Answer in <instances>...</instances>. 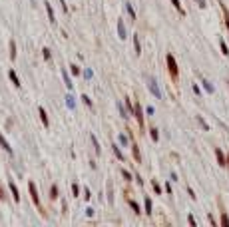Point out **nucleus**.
<instances>
[{
	"label": "nucleus",
	"instance_id": "f257e3e1",
	"mask_svg": "<svg viewBox=\"0 0 229 227\" xmlns=\"http://www.w3.org/2000/svg\"><path fill=\"white\" fill-rule=\"evenodd\" d=\"M167 70H170V74H171V78L173 80H177V76H179V70H177V64H175V58L171 56V54H167Z\"/></svg>",
	"mask_w": 229,
	"mask_h": 227
},
{
	"label": "nucleus",
	"instance_id": "f03ea898",
	"mask_svg": "<svg viewBox=\"0 0 229 227\" xmlns=\"http://www.w3.org/2000/svg\"><path fill=\"white\" fill-rule=\"evenodd\" d=\"M148 88H150V92L156 96L157 100H161V90H159V86H157V82L153 78H148Z\"/></svg>",
	"mask_w": 229,
	"mask_h": 227
},
{
	"label": "nucleus",
	"instance_id": "7ed1b4c3",
	"mask_svg": "<svg viewBox=\"0 0 229 227\" xmlns=\"http://www.w3.org/2000/svg\"><path fill=\"white\" fill-rule=\"evenodd\" d=\"M28 187H30V195H32L34 205L38 207V209H42V205H40V195H38V189H36V183H34V181H30V183H28Z\"/></svg>",
	"mask_w": 229,
	"mask_h": 227
},
{
	"label": "nucleus",
	"instance_id": "20e7f679",
	"mask_svg": "<svg viewBox=\"0 0 229 227\" xmlns=\"http://www.w3.org/2000/svg\"><path fill=\"white\" fill-rule=\"evenodd\" d=\"M134 116H136V120H137V124H139V127H144V110H142L139 104L134 106Z\"/></svg>",
	"mask_w": 229,
	"mask_h": 227
},
{
	"label": "nucleus",
	"instance_id": "39448f33",
	"mask_svg": "<svg viewBox=\"0 0 229 227\" xmlns=\"http://www.w3.org/2000/svg\"><path fill=\"white\" fill-rule=\"evenodd\" d=\"M0 146H2V149H4L6 154H12V146H10V144L6 141V138H4L2 134H0Z\"/></svg>",
	"mask_w": 229,
	"mask_h": 227
},
{
	"label": "nucleus",
	"instance_id": "423d86ee",
	"mask_svg": "<svg viewBox=\"0 0 229 227\" xmlns=\"http://www.w3.org/2000/svg\"><path fill=\"white\" fill-rule=\"evenodd\" d=\"M215 155H217V161H219V165H227V157H225V155H223V152L221 149H219V147H217L215 149Z\"/></svg>",
	"mask_w": 229,
	"mask_h": 227
},
{
	"label": "nucleus",
	"instance_id": "0eeeda50",
	"mask_svg": "<svg viewBox=\"0 0 229 227\" xmlns=\"http://www.w3.org/2000/svg\"><path fill=\"white\" fill-rule=\"evenodd\" d=\"M8 76H10V80H12V84H14L16 88H20V86H22V84H20V78H18V74L14 72V70H10V72H8Z\"/></svg>",
	"mask_w": 229,
	"mask_h": 227
},
{
	"label": "nucleus",
	"instance_id": "6e6552de",
	"mask_svg": "<svg viewBox=\"0 0 229 227\" xmlns=\"http://www.w3.org/2000/svg\"><path fill=\"white\" fill-rule=\"evenodd\" d=\"M44 6H46V12H48V20L52 22H56V16H54V10H52V6H50V4H48V2H44Z\"/></svg>",
	"mask_w": 229,
	"mask_h": 227
},
{
	"label": "nucleus",
	"instance_id": "1a4fd4ad",
	"mask_svg": "<svg viewBox=\"0 0 229 227\" xmlns=\"http://www.w3.org/2000/svg\"><path fill=\"white\" fill-rule=\"evenodd\" d=\"M10 191H12L14 201L18 203V201H20V193H18V187H16V183H12V181H10Z\"/></svg>",
	"mask_w": 229,
	"mask_h": 227
},
{
	"label": "nucleus",
	"instance_id": "9d476101",
	"mask_svg": "<svg viewBox=\"0 0 229 227\" xmlns=\"http://www.w3.org/2000/svg\"><path fill=\"white\" fill-rule=\"evenodd\" d=\"M118 36L122 38V40H124V38H128V36H126V26H124V22H122V20L118 22Z\"/></svg>",
	"mask_w": 229,
	"mask_h": 227
},
{
	"label": "nucleus",
	"instance_id": "9b49d317",
	"mask_svg": "<svg viewBox=\"0 0 229 227\" xmlns=\"http://www.w3.org/2000/svg\"><path fill=\"white\" fill-rule=\"evenodd\" d=\"M134 46H136V54H142V44H139V34H134Z\"/></svg>",
	"mask_w": 229,
	"mask_h": 227
},
{
	"label": "nucleus",
	"instance_id": "f8f14e48",
	"mask_svg": "<svg viewBox=\"0 0 229 227\" xmlns=\"http://www.w3.org/2000/svg\"><path fill=\"white\" fill-rule=\"evenodd\" d=\"M38 114H40V120H42V124H44V126L48 127V116H46L44 108H38Z\"/></svg>",
	"mask_w": 229,
	"mask_h": 227
},
{
	"label": "nucleus",
	"instance_id": "ddd939ff",
	"mask_svg": "<svg viewBox=\"0 0 229 227\" xmlns=\"http://www.w3.org/2000/svg\"><path fill=\"white\" fill-rule=\"evenodd\" d=\"M131 152H134V160H136V161H142V155H139V147H137L136 144L131 146Z\"/></svg>",
	"mask_w": 229,
	"mask_h": 227
},
{
	"label": "nucleus",
	"instance_id": "4468645a",
	"mask_svg": "<svg viewBox=\"0 0 229 227\" xmlns=\"http://www.w3.org/2000/svg\"><path fill=\"white\" fill-rule=\"evenodd\" d=\"M171 4H173V6H175V10L179 14H181V16H185V10H183L181 8V4H179V0H171Z\"/></svg>",
	"mask_w": 229,
	"mask_h": 227
},
{
	"label": "nucleus",
	"instance_id": "2eb2a0df",
	"mask_svg": "<svg viewBox=\"0 0 229 227\" xmlns=\"http://www.w3.org/2000/svg\"><path fill=\"white\" fill-rule=\"evenodd\" d=\"M62 76H64V84H66V88L70 90V88H72L74 84H72V80H70V76H68V72H62Z\"/></svg>",
	"mask_w": 229,
	"mask_h": 227
},
{
	"label": "nucleus",
	"instance_id": "dca6fc26",
	"mask_svg": "<svg viewBox=\"0 0 229 227\" xmlns=\"http://www.w3.org/2000/svg\"><path fill=\"white\" fill-rule=\"evenodd\" d=\"M114 147V154H116V157H118L120 161H124V154H122V149H120V146H112Z\"/></svg>",
	"mask_w": 229,
	"mask_h": 227
},
{
	"label": "nucleus",
	"instance_id": "f3484780",
	"mask_svg": "<svg viewBox=\"0 0 229 227\" xmlns=\"http://www.w3.org/2000/svg\"><path fill=\"white\" fill-rule=\"evenodd\" d=\"M126 10H128V14H130V18H131V20H136V12H134V8H131L130 2H126Z\"/></svg>",
	"mask_w": 229,
	"mask_h": 227
},
{
	"label": "nucleus",
	"instance_id": "a211bd4d",
	"mask_svg": "<svg viewBox=\"0 0 229 227\" xmlns=\"http://www.w3.org/2000/svg\"><path fill=\"white\" fill-rule=\"evenodd\" d=\"M66 106L70 108V110H74V106H76V102H74L72 96H66Z\"/></svg>",
	"mask_w": 229,
	"mask_h": 227
},
{
	"label": "nucleus",
	"instance_id": "6ab92c4d",
	"mask_svg": "<svg viewBox=\"0 0 229 227\" xmlns=\"http://www.w3.org/2000/svg\"><path fill=\"white\" fill-rule=\"evenodd\" d=\"M80 72H82V70H80V66H76V64H72V66H70V74H72V76H80Z\"/></svg>",
	"mask_w": 229,
	"mask_h": 227
},
{
	"label": "nucleus",
	"instance_id": "aec40b11",
	"mask_svg": "<svg viewBox=\"0 0 229 227\" xmlns=\"http://www.w3.org/2000/svg\"><path fill=\"white\" fill-rule=\"evenodd\" d=\"M50 197H52V199H58V187L56 185L50 187Z\"/></svg>",
	"mask_w": 229,
	"mask_h": 227
},
{
	"label": "nucleus",
	"instance_id": "412c9836",
	"mask_svg": "<svg viewBox=\"0 0 229 227\" xmlns=\"http://www.w3.org/2000/svg\"><path fill=\"white\" fill-rule=\"evenodd\" d=\"M203 88H205V90H207V92H209V94H213V92H215V88L211 86V84H209V82H207V80H203Z\"/></svg>",
	"mask_w": 229,
	"mask_h": 227
},
{
	"label": "nucleus",
	"instance_id": "4be33fe9",
	"mask_svg": "<svg viewBox=\"0 0 229 227\" xmlns=\"http://www.w3.org/2000/svg\"><path fill=\"white\" fill-rule=\"evenodd\" d=\"M150 135H151V140H153V141L159 140V134H157V130H156V127H151V130H150Z\"/></svg>",
	"mask_w": 229,
	"mask_h": 227
},
{
	"label": "nucleus",
	"instance_id": "5701e85b",
	"mask_svg": "<svg viewBox=\"0 0 229 227\" xmlns=\"http://www.w3.org/2000/svg\"><path fill=\"white\" fill-rule=\"evenodd\" d=\"M130 207L134 209V213H139V211H142V209H139V205H137V203H136L134 199H130Z\"/></svg>",
	"mask_w": 229,
	"mask_h": 227
},
{
	"label": "nucleus",
	"instance_id": "b1692460",
	"mask_svg": "<svg viewBox=\"0 0 229 227\" xmlns=\"http://www.w3.org/2000/svg\"><path fill=\"white\" fill-rule=\"evenodd\" d=\"M145 213L151 215V199L150 197H145Z\"/></svg>",
	"mask_w": 229,
	"mask_h": 227
},
{
	"label": "nucleus",
	"instance_id": "393cba45",
	"mask_svg": "<svg viewBox=\"0 0 229 227\" xmlns=\"http://www.w3.org/2000/svg\"><path fill=\"white\" fill-rule=\"evenodd\" d=\"M221 8H223V16H225V26H227V30H229V12H227V8L221 4Z\"/></svg>",
	"mask_w": 229,
	"mask_h": 227
},
{
	"label": "nucleus",
	"instance_id": "a878e982",
	"mask_svg": "<svg viewBox=\"0 0 229 227\" xmlns=\"http://www.w3.org/2000/svg\"><path fill=\"white\" fill-rule=\"evenodd\" d=\"M92 144H94V147H96V154H100L102 149H100V144H98V140H96V135L92 134Z\"/></svg>",
	"mask_w": 229,
	"mask_h": 227
},
{
	"label": "nucleus",
	"instance_id": "bb28decb",
	"mask_svg": "<svg viewBox=\"0 0 229 227\" xmlns=\"http://www.w3.org/2000/svg\"><path fill=\"white\" fill-rule=\"evenodd\" d=\"M10 58H16V44H14V42H10Z\"/></svg>",
	"mask_w": 229,
	"mask_h": 227
},
{
	"label": "nucleus",
	"instance_id": "cd10ccee",
	"mask_svg": "<svg viewBox=\"0 0 229 227\" xmlns=\"http://www.w3.org/2000/svg\"><path fill=\"white\" fill-rule=\"evenodd\" d=\"M118 141H120V144H122V146H128V135L120 134V135H118Z\"/></svg>",
	"mask_w": 229,
	"mask_h": 227
},
{
	"label": "nucleus",
	"instance_id": "c85d7f7f",
	"mask_svg": "<svg viewBox=\"0 0 229 227\" xmlns=\"http://www.w3.org/2000/svg\"><path fill=\"white\" fill-rule=\"evenodd\" d=\"M219 46H221V52H223V56H227V54H229V50H227V44H225V42H219Z\"/></svg>",
	"mask_w": 229,
	"mask_h": 227
},
{
	"label": "nucleus",
	"instance_id": "c756f323",
	"mask_svg": "<svg viewBox=\"0 0 229 227\" xmlns=\"http://www.w3.org/2000/svg\"><path fill=\"white\" fill-rule=\"evenodd\" d=\"M221 225H223V227H227V225H229V217H227L225 213H221Z\"/></svg>",
	"mask_w": 229,
	"mask_h": 227
},
{
	"label": "nucleus",
	"instance_id": "7c9ffc66",
	"mask_svg": "<svg viewBox=\"0 0 229 227\" xmlns=\"http://www.w3.org/2000/svg\"><path fill=\"white\" fill-rule=\"evenodd\" d=\"M82 100H84V104H86L88 108H92V100H90V96H86V94H84V96H82Z\"/></svg>",
	"mask_w": 229,
	"mask_h": 227
},
{
	"label": "nucleus",
	"instance_id": "2f4dec72",
	"mask_svg": "<svg viewBox=\"0 0 229 227\" xmlns=\"http://www.w3.org/2000/svg\"><path fill=\"white\" fill-rule=\"evenodd\" d=\"M42 54H44V60H50V58H52V54H50V50H48V48H44V50H42Z\"/></svg>",
	"mask_w": 229,
	"mask_h": 227
},
{
	"label": "nucleus",
	"instance_id": "473e14b6",
	"mask_svg": "<svg viewBox=\"0 0 229 227\" xmlns=\"http://www.w3.org/2000/svg\"><path fill=\"white\" fill-rule=\"evenodd\" d=\"M118 110H120V114H122L124 118H128V110H124V106H122V104H118Z\"/></svg>",
	"mask_w": 229,
	"mask_h": 227
},
{
	"label": "nucleus",
	"instance_id": "72a5a7b5",
	"mask_svg": "<svg viewBox=\"0 0 229 227\" xmlns=\"http://www.w3.org/2000/svg\"><path fill=\"white\" fill-rule=\"evenodd\" d=\"M72 193H74V195H80V187H78V183H72Z\"/></svg>",
	"mask_w": 229,
	"mask_h": 227
},
{
	"label": "nucleus",
	"instance_id": "f704fd0d",
	"mask_svg": "<svg viewBox=\"0 0 229 227\" xmlns=\"http://www.w3.org/2000/svg\"><path fill=\"white\" fill-rule=\"evenodd\" d=\"M197 122H199V126H201L203 130H209V126H207V124H205V122H203L201 118H197Z\"/></svg>",
	"mask_w": 229,
	"mask_h": 227
},
{
	"label": "nucleus",
	"instance_id": "c9c22d12",
	"mask_svg": "<svg viewBox=\"0 0 229 227\" xmlns=\"http://www.w3.org/2000/svg\"><path fill=\"white\" fill-rule=\"evenodd\" d=\"M122 175H124V179H131V174L126 171V169H122Z\"/></svg>",
	"mask_w": 229,
	"mask_h": 227
},
{
	"label": "nucleus",
	"instance_id": "e433bc0d",
	"mask_svg": "<svg viewBox=\"0 0 229 227\" xmlns=\"http://www.w3.org/2000/svg\"><path fill=\"white\" fill-rule=\"evenodd\" d=\"M84 78H86V80H90V78H92V70H84Z\"/></svg>",
	"mask_w": 229,
	"mask_h": 227
},
{
	"label": "nucleus",
	"instance_id": "4c0bfd02",
	"mask_svg": "<svg viewBox=\"0 0 229 227\" xmlns=\"http://www.w3.org/2000/svg\"><path fill=\"white\" fill-rule=\"evenodd\" d=\"M151 185H153V189H156V193H161V187H159V185H157V183H156V181H153V183H151Z\"/></svg>",
	"mask_w": 229,
	"mask_h": 227
},
{
	"label": "nucleus",
	"instance_id": "58836bf2",
	"mask_svg": "<svg viewBox=\"0 0 229 227\" xmlns=\"http://www.w3.org/2000/svg\"><path fill=\"white\" fill-rule=\"evenodd\" d=\"M86 215H88V217H92V215H94V209H92V207H88V209H86Z\"/></svg>",
	"mask_w": 229,
	"mask_h": 227
},
{
	"label": "nucleus",
	"instance_id": "ea45409f",
	"mask_svg": "<svg viewBox=\"0 0 229 227\" xmlns=\"http://www.w3.org/2000/svg\"><path fill=\"white\" fill-rule=\"evenodd\" d=\"M145 112H148V116H153V112H156V110H153V108L150 106V108H148V110H145Z\"/></svg>",
	"mask_w": 229,
	"mask_h": 227
},
{
	"label": "nucleus",
	"instance_id": "a19ab883",
	"mask_svg": "<svg viewBox=\"0 0 229 227\" xmlns=\"http://www.w3.org/2000/svg\"><path fill=\"white\" fill-rule=\"evenodd\" d=\"M90 197H92V193L88 191V189H86V191H84V199H90Z\"/></svg>",
	"mask_w": 229,
	"mask_h": 227
},
{
	"label": "nucleus",
	"instance_id": "79ce46f5",
	"mask_svg": "<svg viewBox=\"0 0 229 227\" xmlns=\"http://www.w3.org/2000/svg\"><path fill=\"white\" fill-rule=\"evenodd\" d=\"M0 199H6V195H4V189H2V185H0Z\"/></svg>",
	"mask_w": 229,
	"mask_h": 227
},
{
	"label": "nucleus",
	"instance_id": "37998d69",
	"mask_svg": "<svg viewBox=\"0 0 229 227\" xmlns=\"http://www.w3.org/2000/svg\"><path fill=\"white\" fill-rule=\"evenodd\" d=\"M197 2H199V6H201V8H205V6H207V4H205V0H197Z\"/></svg>",
	"mask_w": 229,
	"mask_h": 227
},
{
	"label": "nucleus",
	"instance_id": "c03bdc74",
	"mask_svg": "<svg viewBox=\"0 0 229 227\" xmlns=\"http://www.w3.org/2000/svg\"><path fill=\"white\" fill-rule=\"evenodd\" d=\"M227 165H229V155H227Z\"/></svg>",
	"mask_w": 229,
	"mask_h": 227
}]
</instances>
